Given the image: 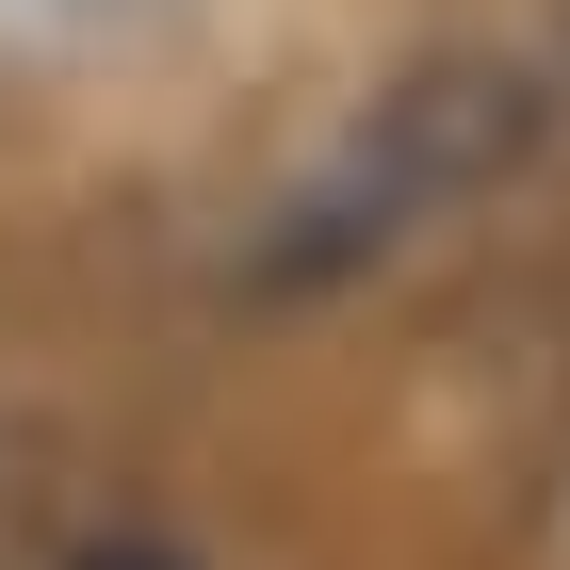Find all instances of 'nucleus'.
Segmentation results:
<instances>
[{"mask_svg": "<svg viewBox=\"0 0 570 570\" xmlns=\"http://www.w3.org/2000/svg\"><path fill=\"white\" fill-rule=\"evenodd\" d=\"M505 147H522V66L424 49L407 82H375L277 179V213L245 228V294H343V277H375L407 228H440L473 179H505Z\"/></svg>", "mask_w": 570, "mask_h": 570, "instance_id": "f257e3e1", "label": "nucleus"}, {"mask_svg": "<svg viewBox=\"0 0 570 570\" xmlns=\"http://www.w3.org/2000/svg\"><path fill=\"white\" fill-rule=\"evenodd\" d=\"M147 0H0V49H98V33H131Z\"/></svg>", "mask_w": 570, "mask_h": 570, "instance_id": "f03ea898", "label": "nucleus"}, {"mask_svg": "<svg viewBox=\"0 0 570 570\" xmlns=\"http://www.w3.org/2000/svg\"><path fill=\"white\" fill-rule=\"evenodd\" d=\"M82 570H196V554H164V538H82Z\"/></svg>", "mask_w": 570, "mask_h": 570, "instance_id": "7ed1b4c3", "label": "nucleus"}]
</instances>
